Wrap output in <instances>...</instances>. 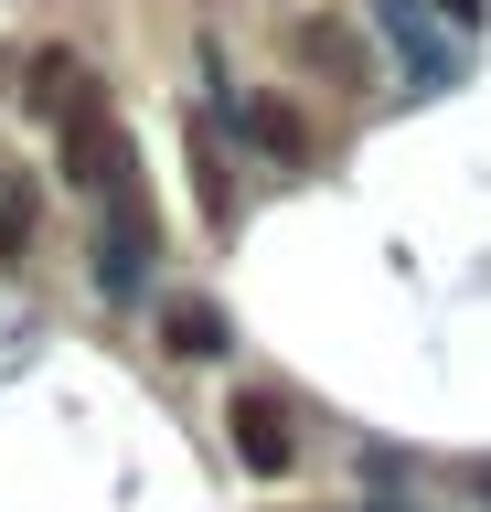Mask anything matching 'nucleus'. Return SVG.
I'll return each mask as SVG.
<instances>
[{"mask_svg": "<svg viewBox=\"0 0 491 512\" xmlns=\"http://www.w3.org/2000/svg\"><path fill=\"white\" fill-rule=\"evenodd\" d=\"M150 256H161L150 203H139V192L97 203V299H107V310H139V299H150Z\"/></svg>", "mask_w": 491, "mask_h": 512, "instance_id": "nucleus-4", "label": "nucleus"}, {"mask_svg": "<svg viewBox=\"0 0 491 512\" xmlns=\"http://www.w3.org/2000/svg\"><path fill=\"white\" fill-rule=\"evenodd\" d=\"M193 192H203V224L235 235V192H225V150H214V118H193Z\"/></svg>", "mask_w": 491, "mask_h": 512, "instance_id": "nucleus-8", "label": "nucleus"}, {"mask_svg": "<svg viewBox=\"0 0 491 512\" xmlns=\"http://www.w3.org/2000/svg\"><path fill=\"white\" fill-rule=\"evenodd\" d=\"M363 22H374L385 64L406 75V96H449V86H470V43H459L427 0H363Z\"/></svg>", "mask_w": 491, "mask_h": 512, "instance_id": "nucleus-1", "label": "nucleus"}, {"mask_svg": "<svg viewBox=\"0 0 491 512\" xmlns=\"http://www.w3.org/2000/svg\"><path fill=\"white\" fill-rule=\"evenodd\" d=\"M481 502H491V459H481Z\"/></svg>", "mask_w": 491, "mask_h": 512, "instance_id": "nucleus-12", "label": "nucleus"}, {"mask_svg": "<svg viewBox=\"0 0 491 512\" xmlns=\"http://www.w3.org/2000/svg\"><path fill=\"white\" fill-rule=\"evenodd\" d=\"M225 448H235V470L246 480H289L299 470V416L278 384H235L225 395Z\"/></svg>", "mask_w": 491, "mask_h": 512, "instance_id": "nucleus-5", "label": "nucleus"}, {"mask_svg": "<svg viewBox=\"0 0 491 512\" xmlns=\"http://www.w3.org/2000/svg\"><path fill=\"white\" fill-rule=\"evenodd\" d=\"M427 11H438L459 43H481V32H491V0H427Z\"/></svg>", "mask_w": 491, "mask_h": 512, "instance_id": "nucleus-10", "label": "nucleus"}, {"mask_svg": "<svg viewBox=\"0 0 491 512\" xmlns=\"http://www.w3.org/2000/svg\"><path fill=\"white\" fill-rule=\"evenodd\" d=\"M161 352H171V363H225L235 320L214 310V299H161Z\"/></svg>", "mask_w": 491, "mask_h": 512, "instance_id": "nucleus-6", "label": "nucleus"}, {"mask_svg": "<svg viewBox=\"0 0 491 512\" xmlns=\"http://www.w3.org/2000/svg\"><path fill=\"white\" fill-rule=\"evenodd\" d=\"M86 86H97V64H86V54H33V107H43V118H65Z\"/></svg>", "mask_w": 491, "mask_h": 512, "instance_id": "nucleus-9", "label": "nucleus"}, {"mask_svg": "<svg viewBox=\"0 0 491 512\" xmlns=\"http://www.w3.org/2000/svg\"><path fill=\"white\" fill-rule=\"evenodd\" d=\"M54 160H65V182L86 192V203L139 192V182H129V139H118V118H107V86H86L65 118H54Z\"/></svg>", "mask_w": 491, "mask_h": 512, "instance_id": "nucleus-3", "label": "nucleus"}, {"mask_svg": "<svg viewBox=\"0 0 491 512\" xmlns=\"http://www.w3.org/2000/svg\"><path fill=\"white\" fill-rule=\"evenodd\" d=\"M353 512H406V502H353Z\"/></svg>", "mask_w": 491, "mask_h": 512, "instance_id": "nucleus-11", "label": "nucleus"}, {"mask_svg": "<svg viewBox=\"0 0 491 512\" xmlns=\"http://www.w3.org/2000/svg\"><path fill=\"white\" fill-rule=\"evenodd\" d=\"M43 235V182L33 171H0V267H22Z\"/></svg>", "mask_w": 491, "mask_h": 512, "instance_id": "nucleus-7", "label": "nucleus"}, {"mask_svg": "<svg viewBox=\"0 0 491 512\" xmlns=\"http://www.w3.org/2000/svg\"><path fill=\"white\" fill-rule=\"evenodd\" d=\"M203 86H214V128H225L235 150H257L267 171H310V160H321V139H310V118H299L289 96H267V86H225L214 64H203Z\"/></svg>", "mask_w": 491, "mask_h": 512, "instance_id": "nucleus-2", "label": "nucleus"}]
</instances>
